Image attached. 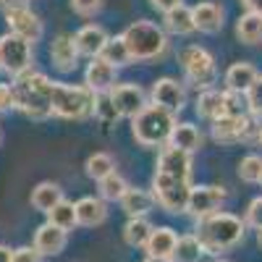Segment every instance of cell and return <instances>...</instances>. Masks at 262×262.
I'll return each mask as SVG.
<instances>
[{"label": "cell", "instance_id": "obj_1", "mask_svg": "<svg viewBox=\"0 0 262 262\" xmlns=\"http://www.w3.org/2000/svg\"><path fill=\"white\" fill-rule=\"evenodd\" d=\"M247 233V223L242 217H236L233 212H223L217 210L202 221H196V238L205 249V254H221L231 247H236L238 242H244Z\"/></svg>", "mask_w": 262, "mask_h": 262}, {"label": "cell", "instance_id": "obj_2", "mask_svg": "<svg viewBox=\"0 0 262 262\" xmlns=\"http://www.w3.org/2000/svg\"><path fill=\"white\" fill-rule=\"evenodd\" d=\"M11 92H13V107L27 113L29 118L42 121V118L53 116V107H50L53 81L45 74H39V71L21 74L18 79H13Z\"/></svg>", "mask_w": 262, "mask_h": 262}, {"label": "cell", "instance_id": "obj_3", "mask_svg": "<svg viewBox=\"0 0 262 262\" xmlns=\"http://www.w3.org/2000/svg\"><path fill=\"white\" fill-rule=\"evenodd\" d=\"M176 128V113L165 111V107L147 102L137 118H131V131L134 139L144 147H165L170 142V134Z\"/></svg>", "mask_w": 262, "mask_h": 262}, {"label": "cell", "instance_id": "obj_4", "mask_svg": "<svg viewBox=\"0 0 262 262\" xmlns=\"http://www.w3.org/2000/svg\"><path fill=\"white\" fill-rule=\"evenodd\" d=\"M95 100H97V95L90 86H74V84L53 81L50 107L60 118H71V121L86 118L90 113H95Z\"/></svg>", "mask_w": 262, "mask_h": 262}, {"label": "cell", "instance_id": "obj_5", "mask_svg": "<svg viewBox=\"0 0 262 262\" xmlns=\"http://www.w3.org/2000/svg\"><path fill=\"white\" fill-rule=\"evenodd\" d=\"M123 42H126V48H128L131 60H152V58L163 55L165 48H168L165 32L158 24L147 21V18L128 24L126 32H123Z\"/></svg>", "mask_w": 262, "mask_h": 262}, {"label": "cell", "instance_id": "obj_6", "mask_svg": "<svg viewBox=\"0 0 262 262\" xmlns=\"http://www.w3.org/2000/svg\"><path fill=\"white\" fill-rule=\"evenodd\" d=\"M179 60L184 66V74H186V79H189L191 86H196L200 92H207V90H212V86H215V81H217L215 58L205 48L189 45V48L181 50Z\"/></svg>", "mask_w": 262, "mask_h": 262}, {"label": "cell", "instance_id": "obj_7", "mask_svg": "<svg viewBox=\"0 0 262 262\" xmlns=\"http://www.w3.org/2000/svg\"><path fill=\"white\" fill-rule=\"evenodd\" d=\"M152 194H155V202L165 212H186L189 196H191V181L173 179V176H165V173L155 170V179H152Z\"/></svg>", "mask_w": 262, "mask_h": 262}, {"label": "cell", "instance_id": "obj_8", "mask_svg": "<svg viewBox=\"0 0 262 262\" xmlns=\"http://www.w3.org/2000/svg\"><path fill=\"white\" fill-rule=\"evenodd\" d=\"M0 69L13 79L32 71V45L11 32L3 34L0 37Z\"/></svg>", "mask_w": 262, "mask_h": 262}, {"label": "cell", "instance_id": "obj_9", "mask_svg": "<svg viewBox=\"0 0 262 262\" xmlns=\"http://www.w3.org/2000/svg\"><path fill=\"white\" fill-rule=\"evenodd\" d=\"M262 126H257L249 116H223L212 121V139L221 144H238L259 139Z\"/></svg>", "mask_w": 262, "mask_h": 262}, {"label": "cell", "instance_id": "obj_10", "mask_svg": "<svg viewBox=\"0 0 262 262\" xmlns=\"http://www.w3.org/2000/svg\"><path fill=\"white\" fill-rule=\"evenodd\" d=\"M223 200H226V189L223 186H191L186 212H191L196 221H202V217L221 210Z\"/></svg>", "mask_w": 262, "mask_h": 262}, {"label": "cell", "instance_id": "obj_11", "mask_svg": "<svg viewBox=\"0 0 262 262\" xmlns=\"http://www.w3.org/2000/svg\"><path fill=\"white\" fill-rule=\"evenodd\" d=\"M107 95H111L118 116H123V118H137L142 113V107L147 105V95L137 84H116Z\"/></svg>", "mask_w": 262, "mask_h": 262}, {"label": "cell", "instance_id": "obj_12", "mask_svg": "<svg viewBox=\"0 0 262 262\" xmlns=\"http://www.w3.org/2000/svg\"><path fill=\"white\" fill-rule=\"evenodd\" d=\"M152 102L160 105V107H165V111H170V113L184 111V105H186L184 84L176 81V79H170V76L158 79L155 84H152Z\"/></svg>", "mask_w": 262, "mask_h": 262}, {"label": "cell", "instance_id": "obj_13", "mask_svg": "<svg viewBox=\"0 0 262 262\" xmlns=\"http://www.w3.org/2000/svg\"><path fill=\"white\" fill-rule=\"evenodd\" d=\"M116 79H118L116 66H111L102 58H92L84 74V86H90L95 95H107L116 86Z\"/></svg>", "mask_w": 262, "mask_h": 262}, {"label": "cell", "instance_id": "obj_14", "mask_svg": "<svg viewBox=\"0 0 262 262\" xmlns=\"http://www.w3.org/2000/svg\"><path fill=\"white\" fill-rule=\"evenodd\" d=\"M158 173L191 181V155H189V152L176 149V147H170V144H165L163 152H160V158H158Z\"/></svg>", "mask_w": 262, "mask_h": 262}, {"label": "cell", "instance_id": "obj_15", "mask_svg": "<svg viewBox=\"0 0 262 262\" xmlns=\"http://www.w3.org/2000/svg\"><path fill=\"white\" fill-rule=\"evenodd\" d=\"M6 21H8V27H11V34L21 37V39H27L29 45H34V42L42 37V21L39 16L32 11V8H24V11H13V13H6Z\"/></svg>", "mask_w": 262, "mask_h": 262}, {"label": "cell", "instance_id": "obj_16", "mask_svg": "<svg viewBox=\"0 0 262 262\" xmlns=\"http://www.w3.org/2000/svg\"><path fill=\"white\" fill-rule=\"evenodd\" d=\"M50 60L58 71L69 74L76 69V60H79V50H76V42L71 34H58L50 45Z\"/></svg>", "mask_w": 262, "mask_h": 262}, {"label": "cell", "instance_id": "obj_17", "mask_svg": "<svg viewBox=\"0 0 262 262\" xmlns=\"http://www.w3.org/2000/svg\"><path fill=\"white\" fill-rule=\"evenodd\" d=\"M74 42H76L79 55H86L92 60V58H100L105 42H107V32L102 27H97V24H86L74 34Z\"/></svg>", "mask_w": 262, "mask_h": 262}, {"label": "cell", "instance_id": "obj_18", "mask_svg": "<svg viewBox=\"0 0 262 262\" xmlns=\"http://www.w3.org/2000/svg\"><path fill=\"white\" fill-rule=\"evenodd\" d=\"M66 242H69V233L55 228L53 223H45L39 226L37 233H34V249L42 254V257H53V254H60L66 249Z\"/></svg>", "mask_w": 262, "mask_h": 262}, {"label": "cell", "instance_id": "obj_19", "mask_svg": "<svg viewBox=\"0 0 262 262\" xmlns=\"http://www.w3.org/2000/svg\"><path fill=\"white\" fill-rule=\"evenodd\" d=\"M155 205H158L155 194L144 191V189H137V186H128L126 194L121 196V207L128 217H147V212H152Z\"/></svg>", "mask_w": 262, "mask_h": 262}, {"label": "cell", "instance_id": "obj_20", "mask_svg": "<svg viewBox=\"0 0 262 262\" xmlns=\"http://www.w3.org/2000/svg\"><path fill=\"white\" fill-rule=\"evenodd\" d=\"M191 16H194V29L205 34H215L223 29V8L215 3H196L191 8Z\"/></svg>", "mask_w": 262, "mask_h": 262}, {"label": "cell", "instance_id": "obj_21", "mask_svg": "<svg viewBox=\"0 0 262 262\" xmlns=\"http://www.w3.org/2000/svg\"><path fill=\"white\" fill-rule=\"evenodd\" d=\"M257 69L252 63H247V60H238V63H233L231 69L226 71V90L228 92H238V95H247V90L257 81Z\"/></svg>", "mask_w": 262, "mask_h": 262}, {"label": "cell", "instance_id": "obj_22", "mask_svg": "<svg viewBox=\"0 0 262 262\" xmlns=\"http://www.w3.org/2000/svg\"><path fill=\"white\" fill-rule=\"evenodd\" d=\"M176 244H179V233L173 228H168V226H160V228L152 231L144 249H147V257H165V259H170Z\"/></svg>", "mask_w": 262, "mask_h": 262}, {"label": "cell", "instance_id": "obj_23", "mask_svg": "<svg viewBox=\"0 0 262 262\" xmlns=\"http://www.w3.org/2000/svg\"><path fill=\"white\" fill-rule=\"evenodd\" d=\"M105 217H107V207H105V200H100V196H81L76 202L79 226H100L105 223Z\"/></svg>", "mask_w": 262, "mask_h": 262}, {"label": "cell", "instance_id": "obj_24", "mask_svg": "<svg viewBox=\"0 0 262 262\" xmlns=\"http://www.w3.org/2000/svg\"><path fill=\"white\" fill-rule=\"evenodd\" d=\"M196 116L207 118V121L223 118L226 116V92H217V90L200 92V97H196Z\"/></svg>", "mask_w": 262, "mask_h": 262}, {"label": "cell", "instance_id": "obj_25", "mask_svg": "<svg viewBox=\"0 0 262 262\" xmlns=\"http://www.w3.org/2000/svg\"><path fill=\"white\" fill-rule=\"evenodd\" d=\"M170 147H176L181 152H191L194 149H200L202 147V134H200V128H196L194 123H176V128H173V134H170Z\"/></svg>", "mask_w": 262, "mask_h": 262}, {"label": "cell", "instance_id": "obj_26", "mask_svg": "<svg viewBox=\"0 0 262 262\" xmlns=\"http://www.w3.org/2000/svg\"><path fill=\"white\" fill-rule=\"evenodd\" d=\"M66 196H63V189L58 186V184H53V181H42L34 191H32V207L34 210H39V212H50L58 202H63Z\"/></svg>", "mask_w": 262, "mask_h": 262}, {"label": "cell", "instance_id": "obj_27", "mask_svg": "<svg viewBox=\"0 0 262 262\" xmlns=\"http://www.w3.org/2000/svg\"><path fill=\"white\" fill-rule=\"evenodd\" d=\"M236 34L244 45H259L262 42V16L259 13H244L236 21Z\"/></svg>", "mask_w": 262, "mask_h": 262}, {"label": "cell", "instance_id": "obj_28", "mask_svg": "<svg viewBox=\"0 0 262 262\" xmlns=\"http://www.w3.org/2000/svg\"><path fill=\"white\" fill-rule=\"evenodd\" d=\"M152 231H155V226L147 217H128V223L123 226V238L128 247H147Z\"/></svg>", "mask_w": 262, "mask_h": 262}, {"label": "cell", "instance_id": "obj_29", "mask_svg": "<svg viewBox=\"0 0 262 262\" xmlns=\"http://www.w3.org/2000/svg\"><path fill=\"white\" fill-rule=\"evenodd\" d=\"M165 29H168V32H173V34H179V37L196 32V29H194V16H191V8H186V6L181 3L179 8L168 11V13H165Z\"/></svg>", "mask_w": 262, "mask_h": 262}, {"label": "cell", "instance_id": "obj_30", "mask_svg": "<svg viewBox=\"0 0 262 262\" xmlns=\"http://www.w3.org/2000/svg\"><path fill=\"white\" fill-rule=\"evenodd\" d=\"M48 223H53L55 228H60V231H66V233H69L71 228H76V226H79V221H76V202H69V200L58 202V205L48 212Z\"/></svg>", "mask_w": 262, "mask_h": 262}, {"label": "cell", "instance_id": "obj_31", "mask_svg": "<svg viewBox=\"0 0 262 262\" xmlns=\"http://www.w3.org/2000/svg\"><path fill=\"white\" fill-rule=\"evenodd\" d=\"M205 254L200 238L194 233H186V236H179V244L170 254V262H200V257Z\"/></svg>", "mask_w": 262, "mask_h": 262}, {"label": "cell", "instance_id": "obj_32", "mask_svg": "<svg viewBox=\"0 0 262 262\" xmlns=\"http://www.w3.org/2000/svg\"><path fill=\"white\" fill-rule=\"evenodd\" d=\"M100 58L107 60L111 66H116V69H118V66L131 63V55H128V48H126V42H123V34H118V37H107V42H105V48H102Z\"/></svg>", "mask_w": 262, "mask_h": 262}, {"label": "cell", "instance_id": "obj_33", "mask_svg": "<svg viewBox=\"0 0 262 262\" xmlns=\"http://www.w3.org/2000/svg\"><path fill=\"white\" fill-rule=\"evenodd\" d=\"M111 173H116V163L107 152H95V155L86 160V176L95 179V181H102L107 179Z\"/></svg>", "mask_w": 262, "mask_h": 262}, {"label": "cell", "instance_id": "obj_34", "mask_svg": "<svg viewBox=\"0 0 262 262\" xmlns=\"http://www.w3.org/2000/svg\"><path fill=\"white\" fill-rule=\"evenodd\" d=\"M97 184H100V200H111V202H121V196L128 189V184L121 173H111L107 179H102Z\"/></svg>", "mask_w": 262, "mask_h": 262}, {"label": "cell", "instance_id": "obj_35", "mask_svg": "<svg viewBox=\"0 0 262 262\" xmlns=\"http://www.w3.org/2000/svg\"><path fill=\"white\" fill-rule=\"evenodd\" d=\"M238 179L247 181V184H259L262 179V158L259 155H247L238 160Z\"/></svg>", "mask_w": 262, "mask_h": 262}, {"label": "cell", "instance_id": "obj_36", "mask_svg": "<svg viewBox=\"0 0 262 262\" xmlns=\"http://www.w3.org/2000/svg\"><path fill=\"white\" fill-rule=\"evenodd\" d=\"M95 116H100L105 123H111V121H118V111H116V105L111 100V95H97L95 100Z\"/></svg>", "mask_w": 262, "mask_h": 262}, {"label": "cell", "instance_id": "obj_37", "mask_svg": "<svg viewBox=\"0 0 262 262\" xmlns=\"http://www.w3.org/2000/svg\"><path fill=\"white\" fill-rule=\"evenodd\" d=\"M226 116H249L247 97L238 95V92H228L226 90Z\"/></svg>", "mask_w": 262, "mask_h": 262}, {"label": "cell", "instance_id": "obj_38", "mask_svg": "<svg viewBox=\"0 0 262 262\" xmlns=\"http://www.w3.org/2000/svg\"><path fill=\"white\" fill-rule=\"evenodd\" d=\"M247 107L252 116H262V76H257V81L247 90Z\"/></svg>", "mask_w": 262, "mask_h": 262}, {"label": "cell", "instance_id": "obj_39", "mask_svg": "<svg viewBox=\"0 0 262 262\" xmlns=\"http://www.w3.org/2000/svg\"><path fill=\"white\" fill-rule=\"evenodd\" d=\"M247 226H252V228H262V196H257V200H252L249 202V207H247V221H244Z\"/></svg>", "mask_w": 262, "mask_h": 262}, {"label": "cell", "instance_id": "obj_40", "mask_svg": "<svg viewBox=\"0 0 262 262\" xmlns=\"http://www.w3.org/2000/svg\"><path fill=\"white\" fill-rule=\"evenodd\" d=\"M71 8L79 16H95L102 8V0H71Z\"/></svg>", "mask_w": 262, "mask_h": 262}, {"label": "cell", "instance_id": "obj_41", "mask_svg": "<svg viewBox=\"0 0 262 262\" xmlns=\"http://www.w3.org/2000/svg\"><path fill=\"white\" fill-rule=\"evenodd\" d=\"M13 262H42V254L34 247H18L13 249Z\"/></svg>", "mask_w": 262, "mask_h": 262}, {"label": "cell", "instance_id": "obj_42", "mask_svg": "<svg viewBox=\"0 0 262 262\" xmlns=\"http://www.w3.org/2000/svg\"><path fill=\"white\" fill-rule=\"evenodd\" d=\"M13 107V92H11V84H0V113Z\"/></svg>", "mask_w": 262, "mask_h": 262}, {"label": "cell", "instance_id": "obj_43", "mask_svg": "<svg viewBox=\"0 0 262 262\" xmlns=\"http://www.w3.org/2000/svg\"><path fill=\"white\" fill-rule=\"evenodd\" d=\"M29 8V0H3V11L13 13V11H24Z\"/></svg>", "mask_w": 262, "mask_h": 262}, {"label": "cell", "instance_id": "obj_44", "mask_svg": "<svg viewBox=\"0 0 262 262\" xmlns=\"http://www.w3.org/2000/svg\"><path fill=\"white\" fill-rule=\"evenodd\" d=\"M149 3L155 6L158 11L168 13V11H173V8H179V6H181V0H149Z\"/></svg>", "mask_w": 262, "mask_h": 262}, {"label": "cell", "instance_id": "obj_45", "mask_svg": "<svg viewBox=\"0 0 262 262\" xmlns=\"http://www.w3.org/2000/svg\"><path fill=\"white\" fill-rule=\"evenodd\" d=\"M242 3L247 6L249 13H259L262 16V0H242Z\"/></svg>", "mask_w": 262, "mask_h": 262}, {"label": "cell", "instance_id": "obj_46", "mask_svg": "<svg viewBox=\"0 0 262 262\" xmlns=\"http://www.w3.org/2000/svg\"><path fill=\"white\" fill-rule=\"evenodd\" d=\"M0 262H13V252L3 244H0Z\"/></svg>", "mask_w": 262, "mask_h": 262}, {"label": "cell", "instance_id": "obj_47", "mask_svg": "<svg viewBox=\"0 0 262 262\" xmlns=\"http://www.w3.org/2000/svg\"><path fill=\"white\" fill-rule=\"evenodd\" d=\"M144 262H170V259H165V257H144Z\"/></svg>", "mask_w": 262, "mask_h": 262}, {"label": "cell", "instance_id": "obj_48", "mask_svg": "<svg viewBox=\"0 0 262 262\" xmlns=\"http://www.w3.org/2000/svg\"><path fill=\"white\" fill-rule=\"evenodd\" d=\"M257 244H259V247H262V228H259V231H257Z\"/></svg>", "mask_w": 262, "mask_h": 262}, {"label": "cell", "instance_id": "obj_49", "mask_svg": "<svg viewBox=\"0 0 262 262\" xmlns=\"http://www.w3.org/2000/svg\"><path fill=\"white\" fill-rule=\"evenodd\" d=\"M215 262H228V259H215Z\"/></svg>", "mask_w": 262, "mask_h": 262}, {"label": "cell", "instance_id": "obj_50", "mask_svg": "<svg viewBox=\"0 0 262 262\" xmlns=\"http://www.w3.org/2000/svg\"><path fill=\"white\" fill-rule=\"evenodd\" d=\"M259 142H262V131H259Z\"/></svg>", "mask_w": 262, "mask_h": 262}, {"label": "cell", "instance_id": "obj_51", "mask_svg": "<svg viewBox=\"0 0 262 262\" xmlns=\"http://www.w3.org/2000/svg\"><path fill=\"white\" fill-rule=\"evenodd\" d=\"M259 186H262V179H259Z\"/></svg>", "mask_w": 262, "mask_h": 262}, {"label": "cell", "instance_id": "obj_52", "mask_svg": "<svg viewBox=\"0 0 262 262\" xmlns=\"http://www.w3.org/2000/svg\"><path fill=\"white\" fill-rule=\"evenodd\" d=\"M0 3H3V0H0Z\"/></svg>", "mask_w": 262, "mask_h": 262}]
</instances>
